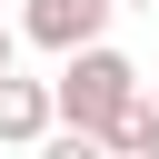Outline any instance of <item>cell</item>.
<instances>
[{
	"mask_svg": "<svg viewBox=\"0 0 159 159\" xmlns=\"http://www.w3.org/2000/svg\"><path fill=\"white\" fill-rule=\"evenodd\" d=\"M50 99H60V129H89V139H99V129L139 99V60H129V50H109V40H80V50H60Z\"/></svg>",
	"mask_w": 159,
	"mask_h": 159,
	"instance_id": "1",
	"label": "cell"
},
{
	"mask_svg": "<svg viewBox=\"0 0 159 159\" xmlns=\"http://www.w3.org/2000/svg\"><path fill=\"white\" fill-rule=\"evenodd\" d=\"M109 10L119 0H20V40L30 50H80V40H109Z\"/></svg>",
	"mask_w": 159,
	"mask_h": 159,
	"instance_id": "2",
	"label": "cell"
},
{
	"mask_svg": "<svg viewBox=\"0 0 159 159\" xmlns=\"http://www.w3.org/2000/svg\"><path fill=\"white\" fill-rule=\"evenodd\" d=\"M60 129V99H50V80H20V70H0V139L10 149H40Z\"/></svg>",
	"mask_w": 159,
	"mask_h": 159,
	"instance_id": "3",
	"label": "cell"
},
{
	"mask_svg": "<svg viewBox=\"0 0 159 159\" xmlns=\"http://www.w3.org/2000/svg\"><path fill=\"white\" fill-rule=\"evenodd\" d=\"M99 149H119V159H159V99L139 89V99H129V109L99 129Z\"/></svg>",
	"mask_w": 159,
	"mask_h": 159,
	"instance_id": "4",
	"label": "cell"
},
{
	"mask_svg": "<svg viewBox=\"0 0 159 159\" xmlns=\"http://www.w3.org/2000/svg\"><path fill=\"white\" fill-rule=\"evenodd\" d=\"M10 60H20V20H0V70H10Z\"/></svg>",
	"mask_w": 159,
	"mask_h": 159,
	"instance_id": "5",
	"label": "cell"
},
{
	"mask_svg": "<svg viewBox=\"0 0 159 159\" xmlns=\"http://www.w3.org/2000/svg\"><path fill=\"white\" fill-rule=\"evenodd\" d=\"M119 10H159V0H119Z\"/></svg>",
	"mask_w": 159,
	"mask_h": 159,
	"instance_id": "6",
	"label": "cell"
},
{
	"mask_svg": "<svg viewBox=\"0 0 159 159\" xmlns=\"http://www.w3.org/2000/svg\"><path fill=\"white\" fill-rule=\"evenodd\" d=\"M149 99H159V89H149Z\"/></svg>",
	"mask_w": 159,
	"mask_h": 159,
	"instance_id": "7",
	"label": "cell"
}]
</instances>
